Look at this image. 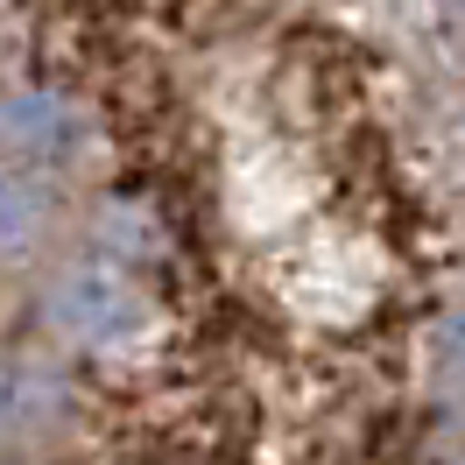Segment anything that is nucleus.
Wrapping results in <instances>:
<instances>
[{
    "label": "nucleus",
    "instance_id": "obj_3",
    "mask_svg": "<svg viewBox=\"0 0 465 465\" xmlns=\"http://www.w3.org/2000/svg\"><path fill=\"white\" fill-rule=\"evenodd\" d=\"M43 226H50V191H43V176L0 163V254L35 247V240H43Z\"/></svg>",
    "mask_w": 465,
    "mask_h": 465
},
{
    "label": "nucleus",
    "instance_id": "obj_1",
    "mask_svg": "<svg viewBox=\"0 0 465 465\" xmlns=\"http://www.w3.org/2000/svg\"><path fill=\"white\" fill-rule=\"evenodd\" d=\"M50 324L78 346L120 352V346H142L148 331V296L120 275V268H71L57 290H50Z\"/></svg>",
    "mask_w": 465,
    "mask_h": 465
},
{
    "label": "nucleus",
    "instance_id": "obj_2",
    "mask_svg": "<svg viewBox=\"0 0 465 465\" xmlns=\"http://www.w3.org/2000/svg\"><path fill=\"white\" fill-rule=\"evenodd\" d=\"M85 120L57 92H7L0 99V148L15 155V170H50L64 155H78Z\"/></svg>",
    "mask_w": 465,
    "mask_h": 465
}]
</instances>
